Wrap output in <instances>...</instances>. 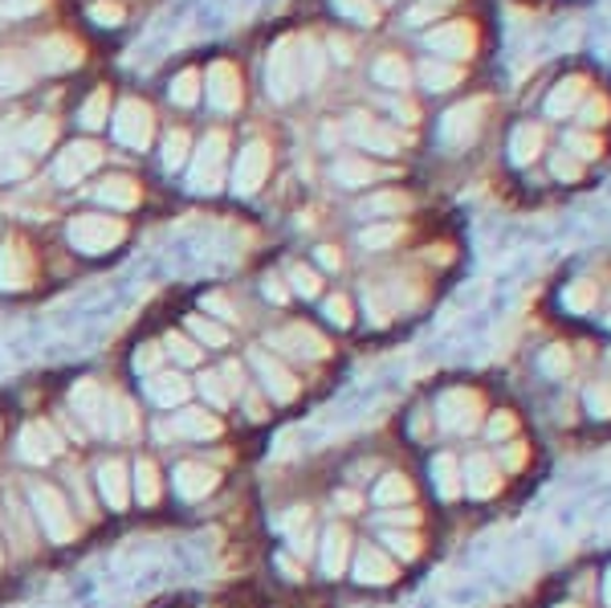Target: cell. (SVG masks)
Masks as SVG:
<instances>
[{
  "label": "cell",
  "mask_w": 611,
  "mask_h": 608,
  "mask_svg": "<svg viewBox=\"0 0 611 608\" xmlns=\"http://www.w3.org/2000/svg\"><path fill=\"white\" fill-rule=\"evenodd\" d=\"M249 360H253V367L261 372V388H266L274 401H281V405H286V401H293V396H298V388H302V384H298V376H293L290 367L281 364L278 355L266 352V348H257Z\"/></svg>",
  "instance_id": "obj_13"
},
{
  "label": "cell",
  "mask_w": 611,
  "mask_h": 608,
  "mask_svg": "<svg viewBox=\"0 0 611 608\" xmlns=\"http://www.w3.org/2000/svg\"><path fill=\"white\" fill-rule=\"evenodd\" d=\"M322 314H326L334 327H351V323H355V311H351V298H346V295H331V298H326V302H322Z\"/></svg>",
  "instance_id": "obj_45"
},
{
  "label": "cell",
  "mask_w": 611,
  "mask_h": 608,
  "mask_svg": "<svg viewBox=\"0 0 611 608\" xmlns=\"http://www.w3.org/2000/svg\"><path fill=\"white\" fill-rule=\"evenodd\" d=\"M379 527L416 531V527H420V511H412V506H387V511L379 514Z\"/></svg>",
  "instance_id": "obj_44"
},
{
  "label": "cell",
  "mask_w": 611,
  "mask_h": 608,
  "mask_svg": "<svg viewBox=\"0 0 611 608\" xmlns=\"http://www.w3.org/2000/svg\"><path fill=\"white\" fill-rule=\"evenodd\" d=\"M412 196L399 189H384V192H372L367 201L360 204V216H384V221H399L404 213H412Z\"/></svg>",
  "instance_id": "obj_26"
},
{
  "label": "cell",
  "mask_w": 611,
  "mask_h": 608,
  "mask_svg": "<svg viewBox=\"0 0 611 608\" xmlns=\"http://www.w3.org/2000/svg\"><path fill=\"white\" fill-rule=\"evenodd\" d=\"M187 331H192V335H196L200 343H213V348H225V343H228V331H225V327L208 323L204 314H192V319H187Z\"/></svg>",
  "instance_id": "obj_42"
},
{
  "label": "cell",
  "mask_w": 611,
  "mask_h": 608,
  "mask_svg": "<svg viewBox=\"0 0 611 608\" xmlns=\"http://www.w3.org/2000/svg\"><path fill=\"white\" fill-rule=\"evenodd\" d=\"M135 494H139V502H147V506L160 499V470H156L151 461H139V466H135Z\"/></svg>",
  "instance_id": "obj_41"
},
{
  "label": "cell",
  "mask_w": 611,
  "mask_h": 608,
  "mask_svg": "<svg viewBox=\"0 0 611 608\" xmlns=\"http://www.w3.org/2000/svg\"><path fill=\"white\" fill-rule=\"evenodd\" d=\"M184 160H187V136L184 131H172L168 143H163V163L175 172V168H184Z\"/></svg>",
  "instance_id": "obj_48"
},
{
  "label": "cell",
  "mask_w": 611,
  "mask_h": 608,
  "mask_svg": "<svg viewBox=\"0 0 611 608\" xmlns=\"http://www.w3.org/2000/svg\"><path fill=\"white\" fill-rule=\"evenodd\" d=\"M33 511H37L41 527H45V535L54 543L74 540V514H69L66 499L54 487H33Z\"/></svg>",
  "instance_id": "obj_8"
},
{
  "label": "cell",
  "mask_w": 611,
  "mask_h": 608,
  "mask_svg": "<svg viewBox=\"0 0 611 608\" xmlns=\"http://www.w3.org/2000/svg\"><path fill=\"white\" fill-rule=\"evenodd\" d=\"M274 348H281V352H290L298 355V360H326L331 355V343L314 331V327H306V323H293V327H281L278 335L269 339Z\"/></svg>",
  "instance_id": "obj_14"
},
{
  "label": "cell",
  "mask_w": 611,
  "mask_h": 608,
  "mask_svg": "<svg viewBox=\"0 0 611 608\" xmlns=\"http://www.w3.org/2000/svg\"><path fill=\"white\" fill-rule=\"evenodd\" d=\"M135 425H139V417H135V408L122 401V396H115L110 401V420H107V437H131Z\"/></svg>",
  "instance_id": "obj_40"
},
{
  "label": "cell",
  "mask_w": 611,
  "mask_h": 608,
  "mask_svg": "<svg viewBox=\"0 0 611 608\" xmlns=\"http://www.w3.org/2000/svg\"><path fill=\"white\" fill-rule=\"evenodd\" d=\"M596 608H611V555L599 559V588H596Z\"/></svg>",
  "instance_id": "obj_49"
},
{
  "label": "cell",
  "mask_w": 611,
  "mask_h": 608,
  "mask_svg": "<svg viewBox=\"0 0 611 608\" xmlns=\"http://www.w3.org/2000/svg\"><path fill=\"white\" fill-rule=\"evenodd\" d=\"M379 543H384V552L392 555L396 564H412V559H420V552H425V540H420V531L379 527Z\"/></svg>",
  "instance_id": "obj_27"
},
{
  "label": "cell",
  "mask_w": 611,
  "mask_h": 608,
  "mask_svg": "<svg viewBox=\"0 0 611 608\" xmlns=\"http://www.w3.org/2000/svg\"><path fill=\"white\" fill-rule=\"evenodd\" d=\"M200 388H204V396H208V401H213L216 408L228 405V393L221 388V376H204V380H200Z\"/></svg>",
  "instance_id": "obj_54"
},
{
  "label": "cell",
  "mask_w": 611,
  "mask_h": 608,
  "mask_svg": "<svg viewBox=\"0 0 611 608\" xmlns=\"http://www.w3.org/2000/svg\"><path fill=\"white\" fill-rule=\"evenodd\" d=\"M208 103H213L216 110H237L240 107V74L233 62H213V70H208Z\"/></svg>",
  "instance_id": "obj_20"
},
{
  "label": "cell",
  "mask_w": 611,
  "mask_h": 608,
  "mask_svg": "<svg viewBox=\"0 0 611 608\" xmlns=\"http://www.w3.org/2000/svg\"><path fill=\"white\" fill-rule=\"evenodd\" d=\"M127 237V225H122L119 216H78L74 225H69V245L78 249V254H107L115 245Z\"/></svg>",
  "instance_id": "obj_7"
},
{
  "label": "cell",
  "mask_w": 611,
  "mask_h": 608,
  "mask_svg": "<svg viewBox=\"0 0 611 608\" xmlns=\"http://www.w3.org/2000/svg\"><path fill=\"white\" fill-rule=\"evenodd\" d=\"M461 482H465V499L490 502L493 494H502L505 470L497 466L493 449H469L461 458Z\"/></svg>",
  "instance_id": "obj_6"
},
{
  "label": "cell",
  "mask_w": 611,
  "mask_h": 608,
  "mask_svg": "<svg viewBox=\"0 0 611 608\" xmlns=\"http://www.w3.org/2000/svg\"><path fill=\"white\" fill-rule=\"evenodd\" d=\"M465 74H469V70L449 66V62H437V57H425V62L416 66V82H420L425 90H432V95L461 90V86H465Z\"/></svg>",
  "instance_id": "obj_23"
},
{
  "label": "cell",
  "mask_w": 611,
  "mask_h": 608,
  "mask_svg": "<svg viewBox=\"0 0 611 608\" xmlns=\"http://www.w3.org/2000/svg\"><path fill=\"white\" fill-rule=\"evenodd\" d=\"M485 396L469 384H452L437 396V408H432V420H437L440 433L449 437H473V433L485 425Z\"/></svg>",
  "instance_id": "obj_3"
},
{
  "label": "cell",
  "mask_w": 611,
  "mask_h": 608,
  "mask_svg": "<svg viewBox=\"0 0 611 608\" xmlns=\"http://www.w3.org/2000/svg\"><path fill=\"white\" fill-rule=\"evenodd\" d=\"M172 433H180V437H216L221 433V420L213 417V413H204V408H187V413H180V417L172 420Z\"/></svg>",
  "instance_id": "obj_34"
},
{
  "label": "cell",
  "mask_w": 611,
  "mask_h": 608,
  "mask_svg": "<svg viewBox=\"0 0 611 608\" xmlns=\"http://www.w3.org/2000/svg\"><path fill=\"white\" fill-rule=\"evenodd\" d=\"M319 266L322 270H339V266H343V254H339L334 245H319Z\"/></svg>",
  "instance_id": "obj_56"
},
{
  "label": "cell",
  "mask_w": 611,
  "mask_h": 608,
  "mask_svg": "<svg viewBox=\"0 0 611 608\" xmlns=\"http://www.w3.org/2000/svg\"><path fill=\"white\" fill-rule=\"evenodd\" d=\"M225 151H228L225 131H213V136L204 139L200 160H196V168H192V189H200V192L221 189V180H225Z\"/></svg>",
  "instance_id": "obj_11"
},
{
  "label": "cell",
  "mask_w": 611,
  "mask_h": 608,
  "mask_svg": "<svg viewBox=\"0 0 611 608\" xmlns=\"http://www.w3.org/2000/svg\"><path fill=\"white\" fill-rule=\"evenodd\" d=\"M54 136H57V127L50 119H33V122H25L21 131H17V151H45L50 143H54Z\"/></svg>",
  "instance_id": "obj_37"
},
{
  "label": "cell",
  "mask_w": 611,
  "mask_h": 608,
  "mask_svg": "<svg viewBox=\"0 0 611 608\" xmlns=\"http://www.w3.org/2000/svg\"><path fill=\"white\" fill-rule=\"evenodd\" d=\"M331 9H334V17L355 21V25H363V29L379 25V17H384L379 0H331Z\"/></svg>",
  "instance_id": "obj_35"
},
{
  "label": "cell",
  "mask_w": 611,
  "mask_h": 608,
  "mask_svg": "<svg viewBox=\"0 0 611 608\" xmlns=\"http://www.w3.org/2000/svg\"><path fill=\"white\" fill-rule=\"evenodd\" d=\"M196 98H200V74H196V70H184V74L172 82V103H180V107H192Z\"/></svg>",
  "instance_id": "obj_43"
},
{
  "label": "cell",
  "mask_w": 611,
  "mask_h": 608,
  "mask_svg": "<svg viewBox=\"0 0 611 608\" xmlns=\"http://www.w3.org/2000/svg\"><path fill=\"white\" fill-rule=\"evenodd\" d=\"M0 559H4V552H0Z\"/></svg>",
  "instance_id": "obj_63"
},
{
  "label": "cell",
  "mask_w": 611,
  "mask_h": 608,
  "mask_svg": "<svg viewBox=\"0 0 611 608\" xmlns=\"http://www.w3.org/2000/svg\"><path fill=\"white\" fill-rule=\"evenodd\" d=\"M57 449H62V441H57V433L50 425L33 420V425L21 429V458L25 461H50L57 458Z\"/></svg>",
  "instance_id": "obj_25"
},
{
  "label": "cell",
  "mask_w": 611,
  "mask_h": 608,
  "mask_svg": "<svg viewBox=\"0 0 611 608\" xmlns=\"http://www.w3.org/2000/svg\"><path fill=\"white\" fill-rule=\"evenodd\" d=\"M334 506H339L343 514H360L363 506H367V499L355 494V490H339V494H334Z\"/></svg>",
  "instance_id": "obj_52"
},
{
  "label": "cell",
  "mask_w": 611,
  "mask_h": 608,
  "mask_svg": "<svg viewBox=\"0 0 611 608\" xmlns=\"http://www.w3.org/2000/svg\"><path fill=\"white\" fill-rule=\"evenodd\" d=\"M425 54L449 66L469 70V62L481 54V25L473 17H444L432 29H425Z\"/></svg>",
  "instance_id": "obj_2"
},
{
  "label": "cell",
  "mask_w": 611,
  "mask_h": 608,
  "mask_svg": "<svg viewBox=\"0 0 611 608\" xmlns=\"http://www.w3.org/2000/svg\"><path fill=\"white\" fill-rule=\"evenodd\" d=\"M278 568L286 572V580H302V576H306V572H302V564H293L290 555H281V559H278Z\"/></svg>",
  "instance_id": "obj_59"
},
{
  "label": "cell",
  "mask_w": 611,
  "mask_h": 608,
  "mask_svg": "<svg viewBox=\"0 0 611 608\" xmlns=\"http://www.w3.org/2000/svg\"><path fill=\"white\" fill-rule=\"evenodd\" d=\"M379 177H387V168H379L367 156H339L334 160V184H343V189H367Z\"/></svg>",
  "instance_id": "obj_24"
},
{
  "label": "cell",
  "mask_w": 611,
  "mask_h": 608,
  "mask_svg": "<svg viewBox=\"0 0 611 608\" xmlns=\"http://www.w3.org/2000/svg\"><path fill=\"white\" fill-rule=\"evenodd\" d=\"M156 364H160V348H143V352L135 355V367H139V372H156Z\"/></svg>",
  "instance_id": "obj_57"
},
{
  "label": "cell",
  "mask_w": 611,
  "mask_h": 608,
  "mask_svg": "<svg viewBox=\"0 0 611 608\" xmlns=\"http://www.w3.org/2000/svg\"><path fill=\"white\" fill-rule=\"evenodd\" d=\"M110 401H115V396H107V388H103L98 380H78V384H74V393H69L74 413H78V417L86 420L94 433H107Z\"/></svg>",
  "instance_id": "obj_10"
},
{
  "label": "cell",
  "mask_w": 611,
  "mask_h": 608,
  "mask_svg": "<svg viewBox=\"0 0 611 608\" xmlns=\"http://www.w3.org/2000/svg\"><path fill=\"white\" fill-rule=\"evenodd\" d=\"M346 139L355 143V148L363 151H375V156H387V160H396L399 151L408 148V136L399 131L396 122L379 119V115H372V110H355L351 119H346Z\"/></svg>",
  "instance_id": "obj_4"
},
{
  "label": "cell",
  "mask_w": 611,
  "mask_h": 608,
  "mask_svg": "<svg viewBox=\"0 0 611 608\" xmlns=\"http://www.w3.org/2000/svg\"><path fill=\"white\" fill-rule=\"evenodd\" d=\"M351 572H355V580L367 584V588H387V584H396L399 564L379 547V543H363V547H355V555H351Z\"/></svg>",
  "instance_id": "obj_9"
},
{
  "label": "cell",
  "mask_w": 611,
  "mask_h": 608,
  "mask_svg": "<svg viewBox=\"0 0 611 608\" xmlns=\"http://www.w3.org/2000/svg\"><path fill=\"white\" fill-rule=\"evenodd\" d=\"M29 282H33V254L21 237H13L0 249V286L4 290H25Z\"/></svg>",
  "instance_id": "obj_17"
},
{
  "label": "cell",
  "mask_w": 611,
  "mask_h": 608,
  "mask_svg": "<svg viewBox=\"0 0 611 608\" xmlns=\"http://www.w3.org/2000/svg\"><path fill=\"white\" fill-rule=\"evenodd\" d=\"M493 458H497V466H502L505 473L530 470V446H526L522 437H514V441H505V446H497V449H493Z\"/></svg>",
  "instance_id": "obj_39"
},
{
  "label": "cell",
  "mask_w": 611,
  "mask_h": 608,
  "mask_svg": "<svg viewBox=\"0 0 611 608\" xmlns=\"http://www.w3.org/2000/svg\"><path fill=\"white\" fill-rule=\"evenodd\" d=\"M404 242V221H375L360 233V245L367 254H384V249H396Z\"/></svg>",
  "instance_id": "obj_33"
},
{
  "label": "cell",
  "mask_w": 611,
  "mask_h": 608,
  "mask_svg": "<svg viewBox=\"0 0 611 608\" xmlns=\"http://www.w3.org/2000/svg\"><path fill=\"white\" fill-rule=\"evenodd\" d=\"M45 0H4V13L9 17H29V13H37Z\"/></svg>",
  "instance_id": "obj_55"
},
{
  "label": "cell",
  "mask_w": 611,
  "mask_h": 608,
  "mask_svg": "<svg viewBox=\"0 0 611 608\" xmlns=\"http://www.w3.org/2000/svg\"><path fill=\"white\" fill-rule=\"evenodd\" d=\"M151 127H156L151 107L139 103V98H127V103L119 107V119H115V139L135 151H143L147 143H151Z\"/></svg>",
  "instance_id": "obj_12"
},
{
  "label": "cell",
  "mask_w": 611,
  "mask_h": 608,
  "mask_svg": "<svg viewBox=\"0 0 611 608\" xmlns=\"http://www.w3.org/2000/svg\"><path fill=\"white\" fill-rule=\"evenodd\" d=\"M412 482H408V478H404V473H384V478H379V482H375V490H372V502L375 506H408V502H412Z\"/></svg>",
  "instance_id": "obj_30"
},
{
  "label": "cell",
  "mask_w": 611,
  "mask_h": 608,
  "mask_svg": "<svg viewBox=\"0 0 611 608\" xmlns=\"http://www.w3.org/2000/svg\"><path fill=\"white\" fill-rule=\"evenodd\" d=\"M306 523H310V511H306V506H293V511L281 519V531H286V535L293 540L298 531H306Z\"/></svg>",
  "instance_id": "obj_53"
},
{
  "label": "cell",
  "mask_w": 611,
  "mask_h": 608,
  "mask_svg": "<svg viewBox=\"0 0 611 608\" xmlns=\"http://www.w3.org/2000/svg\"><path fill=\"white\" fill-rule=\"evenodd\" d=\"M98 487L107 494L110 511H122L127 499H131V490H127V466H122V461H107V466L98 470Z\"/></svg>",
  "instance_id": "obj_32"
},
{
  "label": "cell",
  "mask_w": 611,
  "mask_h": 608,
  "mask_svg": "<svg viewBox=\"0 0 611 608\" xmlns=\"http://www.w3.org/2000/svg\"><path fill=\"white\" fill-rule=\"evenodd\" d=\"M98 201L110 204V209H135L139 204V184L127 177H110L103 189H98Z\"/></svg>",
  "instance_id": "obj_38"
},
{
  "label": "cell",
  "mask_w": 611,
  "mask_h": 608,
  "mask_svg": "<svg viewBox=\"0 0 611 608\" xmlns=\"http://www.w3.org/2000/svg\"><path fill=\"white\" fill-rule=\"evenodd\" d=\"M266 295L274 298V302H286V298H290V290L281 286V278H266Z\"/></svg>",
  "instance_id": "obj_60"
},
{
  "label": "cell",
  "mask_w": 611,
  "mask_h": 608,
  "mask_svg": "<svg viewBox=\"0 0 611 608\" xmlns=\"http://www.w3.org/2000/svg\"><path fill=\"white\" fill-rule=\"evenodd\" d=\"M481 433L490 437V446H505V441L522 437V417L514 413V408H493V413H485Z\"/></svg>",
  "instance_id": "obj_31"
},
{
  "label": "cell",
  "mask_w": 611,
  "mask_h": 608,
  "mask_svg": "<svg viewBox=\"0 0 611 608\" xmlns=\"http://www.w3.org/2000/svg\"><path fill=\"white\" fill-rule=\"evenodd\" d=\"M555 608H591V605H583V600H575V596H562Z\"/></svg>",
  "instance_id": "obj_61"
},
{
  "label": "cell",
  "mask_w": 611,
  "mask_h": 608,
  "mask_svg": "<svg viewBox=\"0 0 611 608\" xmlns=\"http://www.w3.org/2000/svg\"><path fill=\"white\" fill-rule=\"evenodd\" d=\"M33 82V66L17 54H0V95H17Z\"/></svg>",
  "instance_id": "obj_36"
},
{
  "label": "cell",
  "mask_w": 611,
  "mask_h": 608,
  "mask_svg": "<svg viewBox=\"0 0 611 608\" xmlns=\"http://www.w3.org/2000/svg\"><path fill=\"white\" fill-rule=\"evenodd\" d=\"M82 62V45L74 38H45L37 45V57H33V66L45 70V74H57V70H74Z\"/></svg>",
  "instance_id": "obj_21"
},
{
  "label": "cell",
  "mask_w": 611,
  "mask_h": 608,
  "mask_svg": "<svg viewBox=\"0 0 611 608\" xmlns=\"http://www.w3.org/2000/svg\"><path fill=\"white\" fill-rule=\"evenodd\" d=\"M187 380L184 376H175V372H163V376H151L147 380V396L156 401V405H163V408H172V405H184L187 401Z\"/></svg>",
  "instance_id": "obj_29"
},
{
  "label": "cell",
  "mask_w": 611,
  "mask_h": 608,
  "mask_svg": "<svg viewBox=\"0 0 611 608\" xmlns=\"http://www.w3.org/2000/svg\"><path fill=\"white\" fill-rule=\"evenodd\" d=\"M204 311H216L221 319H233V311H228V302L221 295H208L204 298Z\"/></svg>",
  "instance_id": "obj_58"
},
{
  "label": "cell",
  "mask_w": 611,
  "mask_h": 608,
  "mask_svg": "<svg viewBox=\"0 0 611 608\" xmlns=\"http://www.w3.org/2000/svg\"><path fill=\"white\" fill-rule=\"evenodd\" d=\"M168 348H172V355L180 360V364H200V348L196 343H187L184 335H172L168 339Z\"/></svg>",
  "instance_id": "obj_51"
},
{
  "label": "cell",
  "mask_w": 611,
  "mask_h": 608,
  "mask_svg": "<svg viewBox=\"0 0 611 608\" xmlns=\"http://www.w3.org/2000/svg\"><path fill=\"white\" fill-rule=\"evenodd\" d=\"M485 115H490V98L485 95H473L465 103H457L440 115V139L449 143V148H469V143H478L481 131H485Z\"/></svg>",
  "instance_id": "obj_5"
},
{
  "label": "cell",
  "mask_w": 611,
  "mask_h": 608,
  "mask_svg": "<svg viewBox=\"0 0 611 608\" xmlns=\"http://www.w3.org/2000/svg\"><path fill=\"white\" fill-rule=\"evenodd\" d=\"M98 163H103V148H98V143H74L69 151L57 156L54 177L62 180V184H78L82 177H90Z\"/></svg>",
  "instance_id": "obj_19"
},
{
  "label": "cell",
  "mask_w": 611,
  "mask_h": 608,
  "mask_svg": "<svg viewBox=\"0 0 611 608\" xmlns=\"http://www.w3.org/2000/svg\"><path fill=\"white\" fill-rule=\"evenodd\" d=\"M175 490H180L184 499H204V494H213L216 490V473L208 470V466L184 461V466L175 470Z\"/></svg>",
  "instance_id": "obj_28"
},
{
  "label": "cell",
  "mask_w": 611,
  "mask_h": 608,
  "mask_svg": "<svg viewBox=\"0 0 611 608\" xmlns=\"http://www.w3.org/2000/svg\"><path fill=\"white\" fill-rule=\"evenodd\" d=\"M107 107H110L107 90H94V95L86 98V107H82V122H86V127H103V122H107Z\"/></svg>",
  "instance_id": "obj_46"
},
{
  "label": "cell",
  "mask_w": 611,
  "mask_h": 608,
  "mask_svg": "<svg viewBox=\"0 0 611 608\" xmlns=\"http://www.w3.org/2000/svg\"><path fill=\"white\" fill-rule=\"evenodd\" d=\"M372 82H375V86H384V90H392V95L404 98L416 86V66L404 54H396V50H392V54H379L372 62Z\"/></svg>",
  "instance_id": "obj_15"
},
{
  "label": "cell",
  "mask_w": 611,
  "mask_h": 608,
  "mask_svg": "<svg viewBox=\"0 0 611 608\" xmlns=\"http://www.w3.org/2000/svg\"><path fill=\"white\" fill-rule=\"evenodd\" d=\"M90 17L98 21V25H119L122 4H115V0H98V4H90Z\"/></svg>",
  "instance_id": "obj_50"
},
{
  "label": "cell",
  "mask_w": 611,
  "mask_h": 608,
  "mask_svg": "<svg viewBox=\"0 0 611 608\" xmlns=\"http://www.w3.org/2000/svg\"><path fill=\"white\" fill-rule=\"evenodd\" d=\"M351 555H355V543H351L346 523H331V527L322 531V543H319L322 572H326V576H343V572L351 568Z\"/></svg>",
  "instance_id": "obj_18"
},
{
  "label": "cell",
  "mask_w": 611,
  "mask_h": 608,
  "mask_svg": "<svg viewBox=\"0 0 611 608\" xmlns=\"http://www.w3.org/2000/svg\"><path fill=\"white\" fill-rule=\"evenodd\" d=\"M387 4H396V0H379V9H387Z\"/></svg>",
  "instance_id": "obj_62"
},
{
  "label": "cell",
  "mask_w": 611,
  "mask_h": 608,
  "mask_svg": "<svg viewBox=\"0 0 611 608\" xmlns=\"http://www.w3.org/2000/svg\"><path fill=\"white\" fill-rule=\"evenodd\" d=\"M290 282H293V290H298L302 298H319L322 295V278L314 270H302V266H293Z\"/></svg>",
  "instance_id": "obj_47"
},
{
  "label": "cell",
  "mask_w": 611,
  "mask_h": 608,
  "mask_svg": "<svg viewBox=\"0 0 611 608\" xmlns=\"http://www.w3.org/2000/svg\"><path fill=\"white\" fill-rule=\"evenodd\" d=\"M428 473H432V490H437V499L444 502H457L465 499V482H461V458L457 454H437L432 458V466H428Z\"/></svg>",
  "instance_id": "obj_22"
},
{
  "label": "cell",
  "mask_w": 611,
  "mask_h": 608,
  "mask_svg": "<svg viewBox=\"0 0 611 608\" xmlns=\"http://www.w3.org/2000/svg\"><path fill=\"white\" fill-rule=\"evenodd\" d=\"M322 70H326V54L314 38H281L274 45V54L266 62V90L278 103H290L298 90H310L322 82Z\"/></svg>",
  "instance_id": "obj_1"
},
{
  "label": "cell",
  "mask_w": 611,
  "mask_h": 608,
  "mask_svg": "<svg viewBox=\"0 0 611 608\" xmlns=\"http://www.w3.org/2000/svg\"><path fill=\"white\" fill-rule=\"evenodd\" d=\"M269 177V148L261 143V139H253L249 148L237 156V177H233V189L240 192V196H253V192L266 184Z\"/></svg>",
  "instance_id": "obj_16"
}]
</instances>
